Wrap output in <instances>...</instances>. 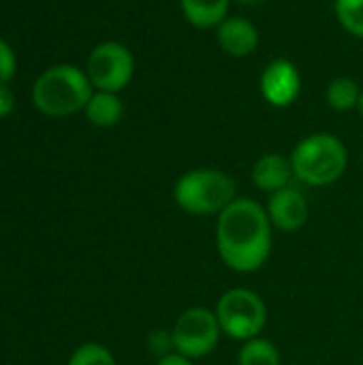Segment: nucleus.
I'll return each mask as SVG.
<instances>
[{"label":"nucleus","instance_id":"nucleus-15","mask_svg":"<svg viewBox=\"0 0 363 365\" xmlns=\"http://www.w3.org/2000/svg\"><path fill=\"white\" fill-rule=\"evenodd\" d=\"M237 365H282L278 346L267 338H252L242 344L237 353Z\"/></svg>","mask_w":363,"mask_h":365},{"label":"nucleus","instance_id":"nucleus-10","mask_svg":"<svg viewBox=\"0 0 363 365\" xmlns=\"http://www.w3.org/2000/svg\"><path fill=\"white\" fill-rule=\"evenodd\" d=\"M216 43L231 58H248L257 51L261 43V34L250 19L240 15H229L216 28Z\"/></svg>","mask_w":363,"mask_h":365},{"label":"nucleus","instance_id":"nucleus-4","mask_svg":"<svg viewBox=\"0 0 363 365\" xmlns=\"http://www.w3.org/2000/svg\"><path fill=\"white\" fill-rule=\"evenodd\" d=\"M235 199L237 184L220 169H190L173 184V201L190 216H218Z\"/></svg>","mask_w":363,"mask_h":365},{"label":"nucleus","instance_id":"nucleus-21","mask_svg":"<svg viewBox=\"0 0 363 365\" xmlns=\"http://www.w3.org/2000/svg\"><path fill=\"white\" fill-rule=\"evenodd\" d=\"M156 365H193V359H188V357L180 355L178 351H173V353L160 357V359L156 361Z\"/></svg>","mask_w":363,"mask_h":365},{"label":"nucleus","instance_id":"nucleus-11","mask_svg":"<svg viewBox=\"0 0 363 365\" xmlns=\"http://www.w3.org/2000/svg\"><path fill=\"white\" fill-rule=\"evenodd\" d=\"M250 180L259 190H263L267 195H274V192L291 186V180H295L291 158L276 154V152L259 156L252 165Z\"/></svg>","mask_w":363,"mask_h":365},{"label":"nucleus","instance_id":"nucleus-1","mask_svg":"<svg viewBox=\"0 0 363 365\" xmlns=\"http://www.w3.org/2000/svg\"><path fill=\"white\" fill-rule=\"evenodd\" d=\"M272 244L274 227L259 201L237 197L216 216V252L231 272H259L272 255Z\"/></svg>","mask_w":363,"mask_h":365},{"label":"nucleus","instance_id":"nucleus-5","mask_svg":"<svg viewBox=\"0 0 363 365\" xmlns=\"http://www.w3.org/2000/svg\"><path fill=\"white\" fill-rule=\"evenodd\" d=\"M216 319L223 336L235 342H248L259 338L267 323V306L259 293L246 287L229 289L216 302Z\"/></svg>","mask_w":363,"mask_h":365},{"label":"nucleus","instance_id":"nucleus-3","mask_svg":"<svg viewBox=\"0 0 363 365\" xmlns=\"http://www.w3.org/2000/svg\"><path fill=\"white\" fill-rule=\"evenodd\" d=\"M94 88L75 64H56L43 71L32 86V103L47 118H66L83 111Z\"/></svg>","mask_w":363,"mask_h":365},{"label":"nucleus","instance_id":"nucleus-22","mask_svg":"<svg viewBox=\"0 0 363 365\" xmlns=\"http://www.w3.org/2000/svg\"><path fill=\"white\" fill-rule=\"evenodd\" d=\"M357 111L362 113V118H363V88H362V98H359V105H357Z\"/></svg>","mask_w":363,"mask_h":365},{"label":"nucleus","instance_id":"nucleus-17","mask_svg":"<svg viewBox=\"0 0 363 365\" xmlns=\"http://www.w3.org/2000/svg\"><path fill=\"white\" fill-rule=\"evenodd\" d=\"M66 365H118V361L105 344L86 342L73 351Z\"/></svg>","mask_w":363,"mask_h":365},{"label":"nucleus","instance_id":"nucleus-20","mask_svg":"<svg viewBox=\"0 0 363 365\" xmlns=\"http://www.w3.org/2000/svg\"><path fill=\"white\" fill-rule=\"evenodd\" d=\"M15 109V94L6 83H0V120Z\"/></svg>","mask_w":363,"mask_h":365},{"label":"nucleus","instance_id":"nucleus-12","mask_svg":"<svg viewBox=\"0 0 363 365\" xmlns=\"http://www.w3.org/2000/svg\"><path fill=\"white\" fill-rule=\"evenodd\" d=\"M233 0H180L184 19L197 30H216L227 17Z\"/></svg>","mask_w":363,"mask_h":365},{"label":"nucleus","instance_id":"nucleus-16","mask_svg":"<svg viewBox=\"0 0 363 365\" xmlns=\"http://www.w3.org/2000/svg\"><path fill=\"white\" fill-rule=\"evenodd\" d=\"M338 24L355 38H363V0H334Z\"/></svg>","mask_w":363,"mask_h":365},{"label":"nucleus","instance_id":"nucleus-14","mask_svg":"<svg viewBox=\"0 0 363 365\" xmlns=\"http://www.w3.org/2000/svg\"><path fill=\"white\" fill-rule=\"evenodd\" d=\"M362 98V88L353 77L340 75L334 77L325 88V101L334 111H351L357 109Z\"/></svg>","mask_w":363,"mask_h":365},{"label":"nucleus","instance_id":"nucleus-7","mask_svg":"<svg viewBox=\"0 0 363 365\" xmlns=\"http://www.w3.org/2000/svg\"><path fill=\"white\" fill-rule=\"evenodd\" d=\"M86 75L94 90L118 94L135 75V56L124 43L103 41L90 51L86 60Z\"/></svg>","mask_w":363,"mask_h":365},{"label":"nucleus","instance_id":"nucleus-23","mask_svg":"<svg viewBox=\"0 0 363 365\" xmlns=\"http://www.w3.org/2000/svg\"><path fill=\"white\" fill-rule=\"evenodd\" d=\"M235 2H240V4H255V2H259V0H235Z\"/></svg>","mask_w":363,"mask_h":365},{"label":"nucleus","instance_id":"nucleus-9","mask_svg":"<svg viewBox=\"0 0 363 365\" xmlns=\"http://www.w3.org/2000/svg\"><path fill=\"white\" fill-rule=\"evenodd\" d=\"M265 212L270 216L274 231H280V233H297L300 229L306 227V222L310 218L308 199L295 186H287V188L270 195Z\"/></svg>","mask_w":363,"mask_h":365},{"label":"nucleus","instance_id":"nucleus-6","mask_svg":"<svg viewBox=\"0 0 363 365\" xmlns=\"http://www.w3.org/2000/svg\"><path fill=\"white\" fill-rule=\"evenodd\" d=\"M171 336H173L175 351L195 361L216 351L223 338V329L214 310L203 306H193L178 317Z\"/></svg>","mask_w":363,"mask_h":365},{"label":"nucleus","instance_id":"nucleus-2","mask_svg":"<svg viewBox=\"0 0 363 365\" xmlns=\"http://www.w3.org/2000/svg\"><path fill=\"white\" fill-rule=\"evenodd\" d=\"M289 158L295 180L312 188L336 184L349 167V150L334 133H312L300 139Z\"/></svg>","mask_w":363,"mask_h":365},{"label":"nucleus","instance_id":"nucleus-19","mask_svg":"<svg viewBox=\"0 0 363 365\" xmlns=\"http://www.w3.org/2000/svg\"><path fill=\"white\" fill-rule=\"evenodd\" d=\"M15 71H17L15 51L6 41L0 38V83H9L15 77Z\"/></svg>","mask_w":363,"mask_h":365},{"label":"nucleus","instance_id":"nucleus-18","mask_svg":"<svg viewBox=\"0 0 363 365\" xmlns=\"http://www.w3.org/2000/svg\"><path fill=\"white\" fill-rule=\"evenodd\" d=\"M148 349H150V353L156 355L158 359L165 357V355H169V353H173L175 346H173V336H171V331H167V329H156V331H152L150 338H148Z\"/></svg>","mask_w":363,"mask_h":365},{"label":"nucleus","instance_id":"nucleus-13","mask_svg":"<svg viewBox=\"0 0 363 365\" xmlns=\"http://www.w3.org/2000/svg\"><path fill=\"white\" fill-rule=\"evenodd\" d=\"M88 122L96 128H111L116 126L122 115H124V105L120 101V96L116 92H101L94 90V94L90 96L86 109H83Z\"/></svg>","mask_w":363,"mask_h":365},{"label":"nucleus","instance_id":"nucleus-8","mask_svg":"<svg viewBox=\"0 0 363 365\" xmlns=\"http://www.w3.org/2000/svg\"><path fill=\"white\" fill-rule=\"evenodd\" d=\"M259 92L263 101L276 109L291 107L302 92V75L289 58H274L265 64L259 77Z\"/></svg>","mask_w":363,"mask_h":365}]
</instances>
